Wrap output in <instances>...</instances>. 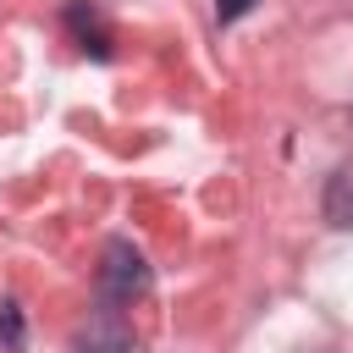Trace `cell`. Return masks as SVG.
Here are the masks:
<instances>
[{"label":"cell","instance_id":"8992f818","mask_svg":"<svg viewBox=\"0 0 353 353\" xmlns=\"http://www.w3.org/2000/svg\"><path fill=\"white\" fill-rule=\"evenodd\" d=\"M248 11H254V0H221V6H215V22L226 28V22H237V17H248Z\"/></svg>","mask_w":353,"mask_h":353},{"label":"cell","instance_id":"7a4b0ae2","mask_svg":"<svg viewBox=\"0 0 353 353\" xmlns=\"http://www.w3.org/2000/svg\"><path fill=\"white\" fill-rule=\"evenodd\" d=\"M72 353H143V347L132 342V331H127L121 320H110V314H105V320H94V325L77 336V347H72Z\"/></svg>","mask_w":353,"mask_h":353},{"label":"cell","instance_id":"3957f363","mask_svg":"<svg viewBox=\"0 0 353 353\" xmlns=\"http://www.w3.org/2000/svg\"><path fill=\"white\" fill-rule=\"evenodd\" d=\"M66 28L77 33V44H83V50H94V55H105V50H110V33H105V22H99V6H94V0H72V6H66Z\"/></svg>","mask_w":353,"mask_h":353},{"label":"cell","instance_id":"277c9868","mask_svg":"<svg viewBox=\"0 0 353 353\" xmlns=\"http://www.w3.org/2000/svg\"><path fill=\"white\" fill-rule=\"evenodd\" d=\"M325 221L336 232H353V160L336 165L331 182H325Z\"/></svg>","mask_w":353,"mask_h":353},{"label":"cell","instance_id":"6da1fadb","mask_svg":"<svg viewBox=\"0 0 353 353\" xmlns=\"http://www.w3.org/2000/svg\"><path fill=\"white\" fill-rule=\"evenodd\" d=\"M149 292V265L132 243H105L99 254V303L105 309H132Z\"/></svg>","mask_w":353,"mask_h":353},{"label":"cell","instance_id":"5b68a950","mask_svg":"<svg viewBox=\"0 0 353 353\" xmlns=\"http://www.w3.org/2000/svg\"><path fill=\"white\" fill-rule=\"evenodd\" d=\"M22 347H28V320L17 298H0V353H22Z\"/></svg>","mask_w":353,"mask_h":353}]
</instances>
